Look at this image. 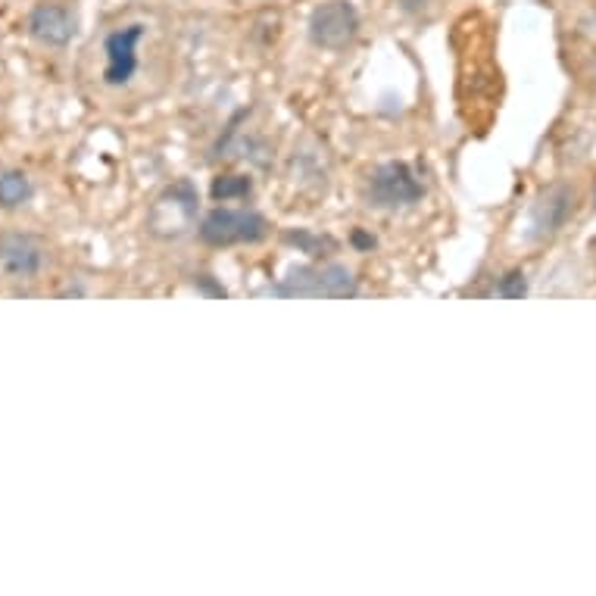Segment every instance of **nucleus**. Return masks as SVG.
Returning <instances> with one entry per match:
<instances>
[{
  "label": "nucleus",
  "instance_id": "nucleus-1",
  "mask_svg": "<svg viewBox=\"0 0 596 596\" xmlns=\"http://www.w3.org/2000/svg\"><path fill=\"white\" fill-rule=\"evenodd\" d=\"M197 209H201V194H197V188L190 185L188 178H182L150 204L147 232L163 237V241L185 237L194 228V222H197Z\"/></svg>",
  "mask_w": 596,
  "mask_h": 596
},
{
  "label": "nucleus",
  "instance_id": "nucleus-2",
  "mask_svg": "<svg viewBox=\"0 0 596 596\" xmlns=\"http://www.w3.org/2000/svg\"><path fill=\"white\" fill-rule=\"evenodd\" d=\"M275 297H353L356 279L341 263L325 266H297L287 272V279L272 287Z\"/></svg>",
  "mask_w": 596,
  "mask_h": 596
},
{
  "label": "nucleus",
  "instance_id": "nucleus-3",
  "mask_svg": "<svg viewBox=\"0 0 596 596\" xmlns=\"http://www.w3.org/2000/svg\"><path fill=\"white\" fill-rule=\"evenodd\" d=\"M362 197L372 209H403L424 197V185L407 163H381L369 173Z\"/></svg>",
  "mask_w": 596,
  "mask_h": 596
},
{
  "label": "nucleus",
  "instance_id": "nucleus-4",
  "mask_svg": "<svg viewBox=\"0 0 596 596\" xmlns=\"http://www.w3.org/2000/svg\"><path fill=\"white\" fill-rule=\"evenodd\" d=\"M268 219L253 209H228L219 206L201 222V241L209 247H241V244H260L268 237Z\"/></svg>",
  "mask_w": 596,
  "mask_h": 596
},
{
  "label": "nucleus",
  "instance_id": "nucleus-5",
  "mask_svg": "<svg viewBox=\"0 0 596 596\" xmlns=\"http://www.w3.org/2000/svg\"><path fill=\"white\" fill-rule=\"evenodd\" d=\"M360 35V10L350 0H325L310 17V41L322 50H344Z\"/></svg>",
  "mask_w": 596,
  "mask_h": 596
},
{
  "label": "nucleus",
  "instance_id": "nucleus-6",
  "mask_svg": "<svg viewBox=\"0 0 596 596\" xmlns=\"http://www.w3.org/2000/svg\"><path fill=\"white\" fill-rule=\"evenodd\" d=\"M48 266V244L29 232L0 235V275L10 282H32Z\"/></svg>",
  "mask_w": 596,
  "mask_h": 596
},
{
  "label": "nucleus",
  "instance_id": "nucleus-7",
  "mask_svg": "<svg viewBox=\"0 0 596 596\" xmlns=\"http://www.w3.org/2000/svg\"><path fill=\"white\" fill-rule=\"evenodd\" d=\"M26 29L45 48H66L79 35V10L66 0H41L26 19Z\"/></svg>",
  "mask_w": 596,
  "mask_h": 596
},
{
  "label": "nucleus",
  "instance_id": "nucleus-8",
  "mask_svg": "<svg viewBox=\"0 0 596 596\" xmlns=\"http://www.w3.org/2000/svg\"><path fill=\"white\" fill-rule=\"evenodd\" d=\"M571 209H575V190L568 185H549L547 190H540L528 213V237L531 241L553 237L559 228H565Z\"/></svg>",
  "mask_w": 596,
  "mask_h": 596
},
{
  "label": "nucleus",
  "instance_id": "nucleus-9",
  "mask_svg": "<svg viewBox=\"0 0 596 596\" xmlns=\"http://www.w3.org/2000/svg\"><path fill=\"white\" fill-rule=\"evenodd\" d=\"M144 38V26H126L119 32L107 38V69H104V81L107 85H128L131 76L138 72V45Z\"/></svg>",
  "mask_w": 596,
  "mask_h": 596
},
{
  "label": "nucleus",
  "instance_id": "nucleus-10",
  "mask_svg": "<svg viewBox=\"0 0 596 596\" xmlns=\"http://www.w3.org/2000/svg\"><path fill=\"white\" fill-rule=\"evenodd\" d=\"M35 197L32 178L19 169H0V209H19Z\"/></svg>",
  "mask_w": 596,
  "mask_h": 596
},
{
  "label": "nucleus",
  "instance_id": "nucleus-11",
  "mask_svg": "<svg viewBox=\"0 0 596 596\" xmlns=\"http://www.w3.org/2000/svg\"><path fill=\"white\" fill-rule=\"evenodd\" d=\"M251 190H253V185L247 175H219V178L213 182V197L222 201V204L237 201V197H247Z\"/></svg>",
  "mask_w": 596,
  "mask_h": 596
},
{
  "label": "nucleus",
  "instance_id": "nucleus-12",
  "mask_svg": "<svg viewBox=\"0 0 596 596\" xmlns=\"http://www.w3.org/2000/svg\"><path fill=\"white\" fill-rule=\"evenodd\" d=\"M497 297L506 300H518L528 294V282H525V272L521 268H512V272H506L500 282H497V291H494Z\"/></svg>",
  "mask_w": 596,
  "mask_h": 596
},
{
  "label": "nucleus",
  "instance_id": "nucleus-13",
  "mask_svg": "<svg viewBox=\"0 0 596 596\" xmlns=\"http://www.w3.org/2000/svg\"><path fill=\"white\" fill-rule=\"evenodd\" d=\"M397 3H400L403 13H422V10H428L434 0H397Z\"/></svg>",
  "mask_w": 596,
  "mask_h": 596
},
{
  "label": "nucleus",
  "instance_id": "nucleus-14",
  "mask_svg": "<svg viewBox=\"0 0 596 596\" xmlns=\"http://www.w3.org/2000/svg\"><path fill=\"white\" fill-rule=\"evenodd\" d=\"M356 244H360V247H375V237H365L356 232Z\"/></svg>",
  "mask_w": 596,
  "mask_h": 596
}]
</instances>
